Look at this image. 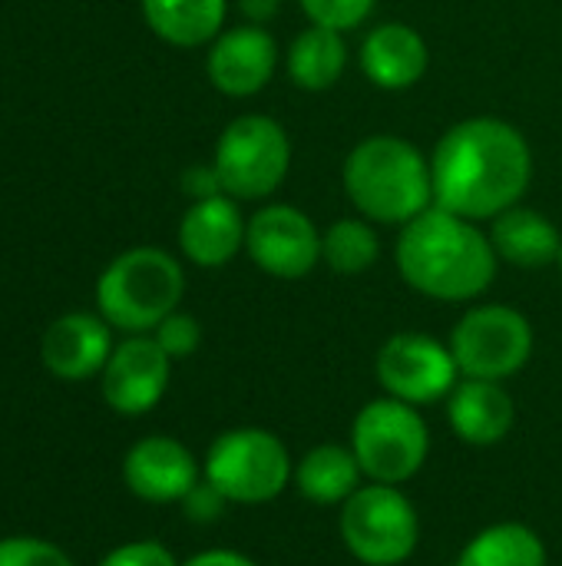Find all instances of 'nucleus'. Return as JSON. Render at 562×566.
<instances>
[{
	"mask_svg": "<svg viewBox=\"0 0 562 566\" xmlns=\"http://www.w3.org/2000/svg\"><path fill=\"white\" fill-rule=\"evenodd\" d=\"M434 206L484 222L517 206L533 179L527 136L497 116L450 126L431 156Z\"/></svg>",
	"mask_w": 562,
	"mask_h": 566,
	"instance_id": "nucleus-1",
	"label": "nucleus"
},
{
	"mask_svg": "<svg viewBox=\"0 0 562 566\" xmlns=\"http://www.w3.org/2000/svg\"><path fill=\"white\" fill-rule=\"evenodd\" d=\"M401 279L437 302H474L494 285L497 252L490 235L474 219L431 206L401 229L397 249Z\"/></svg>",
	"mask_w": 562,
	"mask_h": 566,
	"instance_id": "nucleus-2",
	"label": "nucleus"
},
{
	"mask_svg": "<svg viewBox=\"0 0 562 566\" xmlns=\"http://www.w3.org/2000/svg\"><path fill=\"white\" fill-rule=\"evenodd\" d=\"M351 206L381 226H407L434 206L431 159L401 136H368L344 159Z\"/></svg>",
	"mask_w": 562,
	"mask_h": 566,
	"instance_id": "nucleus-3",
	"label": "nucleus"
},
{
	"mask_svg": "<svg viewBox=\"0 0 562 566\" xmlns=\"http://www.w3.org/2000/svg\"><path fill=\"white\" fill-rule=\"evenodd\" d=\"M182 292V265L162 249L139 245L103 269L96 282V308L113 328L142 335L156 332V325L179 308Z\"/></svg>",
	"mask_w": 562,
	"mask_h": 566,
	"instance_id": "nucleus-4",
	"label": "nucleus"
},
{
	"mask_svg": "<svg viewBox=\"0 0 562 566\" xmlns=\"http://www.w3.org/2000/svg\"><path fill=\"white\" fill-rule=\"evenodd\" d=\"M202 481L212 484L229 504L258 507L288 491L295 481V464L278 434L265 428H232L209 444Z\"/></svg>",
	"mask_w": 562,
	"mask_h": 566,
	"instance_id": "nucleus-5",
	"label": "nucleus"
},
{
	"mask_svg": "<svg viewBox=\"0 0 562 566\" xmlns=\"http://www.w3.org/2000/svg\"><path fill=\"white\" fill-rule=\"evenodd\" d=\"M351 451L368 481L401 488L427 464L431 428L414 405L384 395L358 411L351 424Z\"/></svg>",
	"mask_w": 562,
	"mask_h": 566,
	"instance_id": "nucleus-6",
	"label": "nucleus"
},
{
	"mask_svg": "<svg viewBox=\"0 0 562 566\" xmlns=\"http://www.w3.org/2000/svg\"><path fill=\"white\" fill-rule=\"evenodd\" d=\"M338 531L358 564L401 566L417 551L421 517L401 488L371 481L341 504Z\"/></svg>",
	"mask_w": 562,
	"mask_h": 566,
	"instance_id": "nucleus-7",
	"label": "nucleus"
},
{
	"mask_svg": "<svg viewBox=\"0 0 562 566\" xmlns=\"http://www.w3.org/2000/svg\"><path fill=\"white\" fill-rule=\"evenodd\" d=\"M212 166L225 196L265 199L288 176L291 139L278 119L265 113H245L222 129Z\"/></svg>",
	"mask_w": 562,
	"mask_h": 566,
	"instance_id": "nucleus-8",
	"label": "nucleus"
},
{
	"mask_svg": "<svg viewBox=\"0 0 562 566\" xmlns=\"http://www.w3.org/2000/svg\"><path fill=\"white\" fill-rule=\"evenodd\" d=\"M460 378L507 381L533 358V325L510 305H477L450 332Z\"/></svg>",
	"mask_w": 562,
	"mask_h": 566,
	"instance_id": "nucleus-9",
	"label": "nucleus"
},
{
	"mask_svg": "<svg viewBox=\"0 0 562 566\" xmlns=\"http://www.w3.org/2000/svg\"><path fill=\"white\" fill-rule=\"evenodd\" d=\"M374 375L388 398H397L414 408L450 398L460 381V368L454 361L450 345H441L437 338L421 332L391 335L374 358Z\"/></svg>",
	"mask_w": 562,
	"mask_h": 566,
	"instance_id": "nucleus-10",
	"label": "nucleus"
},
{
	"mask_svg": "<svg viewBox=\"0 0 562 566\" xmlns=\"http://www.w3.org/2000/svg\"><path fill=\"white\" fill-rule=\"evenodd\" d=\"M248 259L275 279H305L321 262V232L295 206H265L245 229Z\"/></svg>",
	"mask_w": 562,
	"mask_h": 566,
	"instance_id": "nucleus-11",
	"label": "nucleus"
},
{
	"mask_svg": "<svg viewBox=\"0 0 562 566\" xmlns=\"http://www.w3.org/2000/svg\"><path fill=\"white\" fill-rule=\"evenodd\" d=\"M172 375V358L149 335H132L113 348L103 368V398L116 415L139 418L152 411Z\"/></svg>",
	"mask_w": 562,
	"mask_h": 566,
	"instance_id": "nucleus-12",
	"label": "nucleus"
},
{
	"mask_svg": "<svg viewBox=\"0 0 562 566\" xmlns=\"http://www.w3.org/2000/svg\"><path fill=\"white\" fill-rule=\"evenodd\" d=\"M123 481L146 504H182L202 481V464L182 441L149 434L126 451Z\"/></svg>",
	"mask_w": 562,
	"mask_h": 566,
	"instance_id": "nucleus-13",
	"label": "nucleus"
},
{
	"mask_svg": "<svg viewBox=\"0 0 562 566\" xmlns=\"http://www.w3.org/2000/svg\"><path fill=\"white\" fill-rule=\"evenodd\" d=\"M278 66V46L265 27L245 23L222 30L205 56V73L212 86L225 96H255L268 86Z\"/></svg>",
	"mask_w": 562,
	"mask_h": 566,
	"instance_id": "nucleus-14",
	"label": "nucleus"
},
{
	"mask_svg": "<svg viewBox=\"0 0 562 566\" xmlns=\"http://www.w3.org/2000/svg\"><path fill=\"white\" fill-rule=\"evenodd\" d=\"M109 322L89 312H70L60 315L40 338V361L43 368L60 381H86L93 375H103L113 338Z\"/></svg>",
	"mask_w": 562,
	"mask_h": 566,
	"instance_id": "nucleus-15",
	"label": "nucleus"
},
{
	"mask_svg": "<svg viewBox=\"0 0 562 566\" xmlns=\"http://www.w3.org/2000/svg\"><path fill=\"white\" fill-rule=\"evenodd\" d=\"M238 199L232 196H209L195 199L182 222H179V249L199 269H222L245 249V229Z\"/></svg>",
	"mask_w": 562,
	"mask_h": 566,
	"instance_id": "nucleus-16",
	"label": "nucleus"
},
{
	"mask_svg": "<svg viewBox=\"0 0 562 566\" xmlns=\"http://www.w3.org/2000/svg\"><path fill=\"white\" fill-rule=\"evenodd\" d=\"M447 421L464 444L494 448L513 431L517 405L503 381L460 378L447 398Z\"/></svg>",
	"mask_w": 562,
	"mask_h": 566,
	"instance_id": "nucleus-17",
	"label": "nucleus"
},
{
	"mask_svg": "<svg viewBox=\"0 0 562 566\" xmlns=\"http://www.w3.org/2000/svg\"><path fill=\"white\" fill-rule=\"evenodd\" d=\"M431 63L424 36L407 23H381L361 43V70L381 90H411Z\"/></svg>",
	"mask_w": 562,
	"mask_h": 566,
	"instance_id": "nucleus-18",
	"label": "nucleus"
},
{
	"mask_svg": "<svg viewBox=\"0 0 562 566\" xmlns=\"http://www.w3.org/2000/svg\"><path fill=\"white\" fill-rule=\"evenodd\" d=\"M490 242L497 259L517 265V269H547L560 262L562 235L560 229L537 209L510 206L494 219Z\"/></svg>",
	"mask_w": 562,
	"mask_h": 566,
	"instance_id": "nucleus-19",
	"label": "nucleus"
},
{
	"mask_svg": "<svg viewBox=\"0 0 562 566\" xmlns=\"http://www.w3.org/2000/svg\"><path fill=\"white\" fill-rule=\"evenodd\" d=\"M364 471L351 448L344 444H318L295 464V488L305 501L318 507L344 504L361 484Z\"/></svg>",
	"mask_w": 562,
	"mask_h": 566,
	"instance_id": "nucleus-20",
	"label": "nucleus"
},
{
	"mask_svg": "<svg viewBox=\"0 0 562 566\" xmlns=\"http://www.w3.org/2000/svg\"><path fill=\"white\" fill-rule=\"evenodd\" d=\"M229 0H142L149 30L172 46H202L222 33Z\"/></svg>",
	"mask_w": 562,
	"mask_h": 566,
	"instance_id": "nucleus-21",
	"label": "nucleus"
},
{
	"mask_svg": "<svg viewBox=\"0 0 562 566\" xmlns=\"http://www.w3.org/2000/svg\"><path fill=\"white\" fill-rule=\"evenodd\" d=\"M285 66H288V76H291L295 86H301L308 93L331 90L344 76V70H348L344 33L331 30V27H315L311 23L308 30H301L291 40Z\"/></svg>",
	"mask_w": 562,
	"mask_h": 566,
	"instance_id": "nucleus-22",
	"label": "nucleus"
},
{
	"mask_svg": "<svg viewBox=\"0 0 562 566\" xmlns=\"http://www.w3.org/2000/svg\"><path fill=\"white\" fill-rule=\"evenodd\" d=\"M454 566H547V544L533 527L503 521L474 534Z\"/></svg>",
	"mask_w": 562,
	"mask_h": 566,
	"instance_id": "nucleus-23",
	"label": "nucleus"
},
{
	"mask_svg": "<svg viewBox=\"0 0 562 566\" xmlns=\"http://www.w3.org/2000/svg\"><path fill=\"white\" fill-rule=\"evenodd\" d=\"M381 242L368 219H338L321 235V259L338 275H361L378 262Z\"/></svg>",
	"mask_w": 562,
	"mask_h": 566,
	"instance_id": "nucleus-24",
	"label": "nucleus"
},
{
	"mask_svg": "<svg viewBox=\"0 0 562 566\" xmlns=\"http://www.w3.org/2000/svg\"><path fill=\"white\" fill-rule=\"evenodd\" d=\"M298 3L315 27H331L348 33L371 17L378 0H298Z\"/></svg>",
	"mask_w": 562,
	"mask_h": 566,
	"instance_id": "nucleus-25",
	"label": "nucleus"
},
{
	"mask_svg": "<svg viewBox=\"0 0 562 566\" xmlns=\"http://www.w3.org/2000/svg\"><path fill=\"white\" fill-rule=\"evenodd\" d=\"M156 342H159V348L172 358V361H179V358H189V355H195L199 352V345H202V325L192 318V315H185V312H172L169 318H162L159 325H156V335H152Z\"/></svg>",
	"mask_w": 562,
	"mask_h": 566,
	"instance_id": "nucleus-26",
	"label": "nucleus"
},
{
	"mask_svg": "<svg viewBox=\"0 0 562 566\" xmlns=\"http://www.w3.org/2000/svg\"><path fill=\"white\" fill-rule=\"evenodd\" d=\"M0 566H73L70 557L40 537H3L0 541Z\"/></svg>",
	"mask_w": 562,
	"mask_h": 566,
	"instance_id": "nucleus-27",
	"label": "nucleus"
},
{
	"mask_svg": "<svg viewBox=\"0 0 562 566\" xmlns=\"http://www.w3.org/2000/svg\"><path fill=\"white\" fill-rule=\"evenodd\" d=\"M99 566H179L176 557L159 544V541H136V544H123L113 554L103 557Z\"/></svg>",
	"mask_w": 562,
	"mask_h": 566,
	"instance_id": "nucleus-28",
	"label": "nucleus"
},
{
	"mask_svg": "<svg viewBox=\"0 0 562 566\" xmlns=\"http://www.w3.org/2000/svg\"><path fill=\"white\" fill-rule=\"evenodd\" d=\"M225 504H229V501H225L212 484H205V481H199L195 491L182 501V507H185V514H189L192 521H215V517L222 514Z\"/></svg>",
	"mask_w": 562,
	"mask_h": 566,
	"instance_id": "nucleus-29",
	"label": "nucleus"
},
{
	"mask_svg": "<svg viewBox=\"0 0 562 566\" xmlns=\"http://www.w3.org/2000/svg\"><path fill=\"white\" fill-rule=\"evenodd\" d=\"M182 189L195 199H209V196H222V182H219V172L215 166H192L185 176H182Z\"/></svg>",
	"mask_w": 562,
	"mask_h": 566,
	"instance_id": "nucleus-30",
	"label": "nucleus"
},
{
	"mask_svg": "<svg viewBox=\"0 0 562 566\" xmlns=\"http://www.w3.org/2000/svg\"><path fill=\"white\" fill-rule=\"evenodd\" d=\"M182 566H258L255 560H248L245 554H235V551H205V554H195L192 560H185Z\"/></svg>",
	"mask_w": 562,
	"mask_h": 566,
	"instance_id": "nucleus-31",
	"label": "nucleus"
},
{
	"mask_svg": "<svg viewBox=\"0 0 562 566\" xmlns=\"http://www.w3.org/2000/svg\"><path fill=\"white\" fill-rule=\"evenodd\" d=\"M278 7H282V0H238V10L255 27H262L265 20H272L278 13Z\"/></svg>",
	"mask_w": 562,
	"mask_h": 566,
	"instance_id": "nucleus-32",
	"label": "nucleus"
},
{
	"mask_svg": "<svg viewBox=\"0 0 562 566\" xmlns=\"http://www.w3.org/2000/svg\"><path fill=\"white\" fill-rule=\"evenodd\" d=\"M560 269H562V252H560Z\"/></svg>",
	"mask_w": 562,
	"mask_h": 566,
	"instance_id": "nucleus-33",
	"label": "nucleus"
}]
</instances>
